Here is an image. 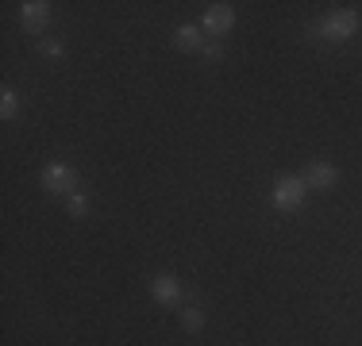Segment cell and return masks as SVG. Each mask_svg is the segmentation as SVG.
Here are the masks:
<instances>
[{
  "label": "cell",
  "instance_id": "cell-10",
  "mask_svg": "<svg viewBox=\"0 0 362 346\" xmlns=\"http://www.w3.org/2000/svg\"><path fill=\"white\" fill-rule=\"evenodd\" d=\"M177 319H181V327H185V331H193V335L204 327V311L201 308H181Z\"/></svg>",
  "mask_w": 362,
  "mask_h": 346
},
{
  "label": "cell",
  "instance_id": "cell-1",
  "mask_svg": "<svg viewBox=\"0 0 362 346\" xmlns=\"http://www.w3.org/2000/svg\"><path fill=\"white\" fill-rule=\"evenodd\" d=\"M305 196H308V185H305L300 173H281L270 189V204L278 208V212H297V208H305Z\"/></svg>",
  "mask_w": 362,
  "mask_h": 346
},
{
  "label": "cell",
  "instance_id": "cell-3",
  "mask_svg": "<svg viewBox=\"0 0 362 346\" xmlns=\"http://www.w3.org/2000/svg\"><path fill=\"white\" fill-rule=\"evenodd\" d=\"M355 31H358V12L355 8H339V12L324 16V23H320V35L332 39V42H347Z\"/></svg>",
  "mask_w": 362,
  "mask_h": 346
},
{
  "label": "cell",
  "instance_id": "cell-2",
  "mask_svg": "<svg viewBox=\"0 0 362 346\" xmlns=\"http://www.w3.org/2000/svg\"><path fill=\"white\" fill-rule=\"evenodd\" d=\"M42 189L54 196H74L77 193V169H70L66 162H47L42 166Z\"/></svg>",
  "mask_w": 362,
  "mask_h": 346
},
{
  "label": "cell",
  "instance_id": "cell-9",
  "mask_svg": "<svg viewBox=\"0 0 362 346\" xmlns=\"http://www.w3.org/2000/svg\"><path fill=\"white\" fill-rule=\"evenodd\" d=\"M0 116H4V119L20 116V93H16L12 85H4V89H0Z\"/></svg>",
  "mask_w": 362,
  "mask_h": 346
},
{
  "label": "cell",
  "instance_id": "cell-6",
  "mask_svg": "<svg viewBox=\"0 0 362 346\" xmlns=\"http://www.w3.org/2000/svg\"><path fill=\"white\" fill-rule=\"evenodd\" d=\"M50 23V4L47 0H28V4H20V28L39 35L42 28Z\"/></svg>",
  "mask_w": 362,
  "mask_h": 346
},
{
  "label": "cell",
  "instance_id": "cell-12",
  "mask_svg": "<svg viewBox=\"0 0 362 346\" xmlns=\"http://www.w3.org/2000/svg\"><path fill=\"white\" fill-rule=\"evenodd\" d=\"M39 50H42L47 58H62V54H66V50H62V42H58V39H54V42H50V39H42V42H39Z\"/></svg>",
  "mask_w": 362,
  "mask_h": 346
},
{
  "label": "cell",
  "instance_id": "cell-5",
  "mask_svg": "<svg viewBox=\"0 0 362 346\" xmlns=\"http://www.w3.org/2000/svg\"><path fill=\"white\" fill-rule=\"evenodd\" d=\"M231 28H235V8H231V4H209V8H204L201 31H209V35H228Z\"/></svg>",
  "mask_w": 362,
  "mask_h": 346
},
{
  "label": "cell",
  "instance_id": "cell-13",
  "mask_svg": "<svg viewBox=\"0 0 362 346\" xmlns=\"http://www.w3.org/2000/svg\"><path fill=\"white\" fill-rule=\"evenodd\" d=\"M201 54L209 58V62H220V58H223V47H220V42H204V50H201Z\"/></svg>",
  "mask_w": 362,
  "mask_h": 346
},
{
  "label": "cell",
  "instance_id": "cell-7",
  "mask_svg": "<svg viewBox=\"0 0 362 346\" xmlns=\"http://www.w3.org/2000/svg\"><path fill=\"white\" fill-rule=\"evenodd\" d=\"M335 181H339V173H335L332 162H308V169H305V185L308 189H332Z\"/></svg>",
  "mask_w": 362,
  "mask_h": 346
},
{
  "label": "cell",
  "instance_id": "cell-11",
  "mask_svg": "<svg viewBox=\"0 0 362 346\" xmlns=\"http://www.w3.org/2000/svg\"><path fill=\"white\" fill-rule=\"evenodd\" d=\"M66 208H70V215H89V196H85V193L66 196Z\"/></svg>",
  "mask_w": 362,
  "mask_h": 346
},
{
  "label": "cell",
  "instance_id": "cell-4",
  "mask_svg": "<svg viewBox=\"0 0 362 346\" xmlns=\"http://www.w3.org/2000/svg\"><path fill=\"white\" fill-rule=\"evenodd\" d=\"M151 297L158 300V304H166V308H177L181 297H185V289H181V281L174 273H158L151 281Z\"/></svg>",
  "mask_w": 362,
  "mask_h": 346
},
{
  "label": "cell",
  "instance_id": "cell-8",
  "mask_svg": "<svg viewBox=\"0 0 362 346\" xmlns=\"http://www.w3.org/2000/svg\"><path fill=\"white\" fill-rule=\"evenodd\" d=\"M174 47L177 50H204V31L193 28V23H181L174 31Z\"/></svg>",
  "mask_w": 362,
  "mask_h": 346
}]
</instances>
